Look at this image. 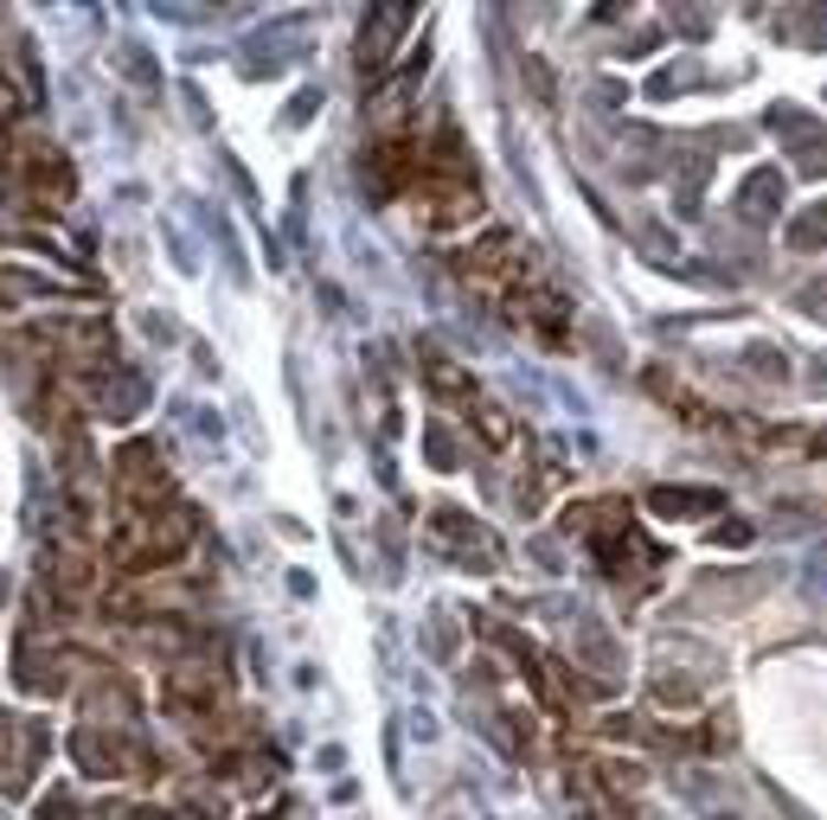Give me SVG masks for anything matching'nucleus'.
Returning a JSON list of instances; mask_svg holds the SVG:
<instances>
[{
  "mask_svg": "<svg viewBox=\"0 0 827 820\" xmlns=\"http://www.w3.org/2000/svg\"><path fill=\"white\" fill-rule=\"evenodd\" d=\"M648 507H654V513H668V520H674V513H680V520H693V513H725V500H718L713 487H661Z\"/></svg>",
  "mask_w": 827,
  "mask_h": 820,
  "instance_id": "f257e3e1",
  "label": "nucleus"
},
{
  "mask_svg": "<svg viewBox=\"0 0 827 820\" xmlns=\"http://www.w3.org/2000/svg\"><path fill=\"white\" fill-rule=\"evenodd\" d=\"M790 244H795V251H815V244H827V206H815L808 219L790 224Z\"/></svg>",
  "mask_w": 827,
  "mask_h": 820,
  "instance_id": "f03ea898",
  "label": "nucleus"
},
{
  "mask_svg": "<svg viewBox=\"0 0 827 820\" xmlns=\"http://www.w3.org/2000/svg\"><path fill=\"white\" fill-rule=\"evenodd\" d=\"M763 199H783V180H776V174H751V187H745V212H751V219L770 212Z\"/></svg>",
  "mask_w": 827,
  "mask_h": 820,
  "instance_id": "7ed1b4c3",
  "label": "nucleus"
}]
</instances>
